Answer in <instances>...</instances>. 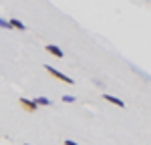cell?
<instances>
[{"mask_svg":"<svg viewBox=\"0 0 151 145\" xmlns=\"http://www.w3.org/2000/svg\"><path fill=\"white\" fill-rule=\"evenodd\" d=\"M20 107L26 111V113H38V105L35 103V99H26V97H20L18 99Z\"/></svg>","mask_w":151,"mask_h":145,"instance_id":"6da1fadb","label":"cell"},{"mask_svg":"<svg viewBox=\"0 0 151 145\" xmlns=\"http://www.w3.org/2000/svg\"><path fill=\"white\" fill-rule=\"evenodd\" d=\"M45 69H47V71L50 72V75H52V77H55L57 81H60V83H69V85H75V81H73L70 77H67V75H63V72H60V71H57V69H52L50 65H45Z\"/></svg>","mask_w":151,"mask_h":145,"instance_id":"7a4b0ae2","label":"cell"},{"mask_svg":"<svg viewBox=\"0 0 151 145\" xmlns=\"http://www.w3.org/2000/svg\"><path fill=\"white\" fill-rule=\"evenodd\" d=\"M103 99H105V101H109V103H113V105H117L119 109H125V103H123L119 97H113V95H107V93H105Z\"/></svg>","mask_w":151,"mask_h":145,"instance_id":"3957f363","label":"cell"},{"mask_svg":"<svg viewBox=\"0 0 151 145\" xmlns=\"http://www.w3.org/2000/svg\"><path fill=\"white\" fill-rule=\"evenodd\" d=\"M47 52H50V55H55V57H58V59H63V57H65V52H63V50H60V48L57 47V45H47Z\"/></svg>","mask_w":151,"mask_h":145,"instance_id":"277c9868","label":"cell"},{"mask_svg":"<svg viewBox=\"0 0 151 145\" xmlns=\"http://www.w3.org/2000/svg\"><path fill=\"white\" fill-rule=\"evenodd\" d=\"M35 103L38 107H50V105H52V101L47 99V97H35Z\"/></svg>","mask_w":151,"mask_h":145,"instance_id":"5b68a950","label":"cell"},{"mask_svg":"<svg viewBox=\"0 0 151 145\" xmlns=\"http://www.w3.org/2000/svg\"><path fill=\"white\" fill-rule=\"evenodd\" d=\"M8 22H10L12 30H14V28H16V30H26V26H24V22H20V20H18V18H10V20H8Z\"/></svg>","mask_w":151,"mask_h":145,"instance_id":"8992f818","label":"cell"},{"mask_svg":"<svg viewBox=\"0 0 151 145\" xmlns=\"http://www.w3.org/2000/svg\"><path fill=\"white\" fill-rule=\"evenodd\" d=\"M0 28H2V30H12L10 22H8V20H4V18H0Z\"/></svg>","mask_w":151,"mask_h":145,"instance_id":"52a82bcc","label":"cell"},{"mask_svg":"<svg viewBox=\"0 0 151 145\" xmlns=\"http://www.w3.org/2000/svg\"><path fill=\"white\" fill-rule=\"evenodd\" d=\"M77 101V97H73V95H63V103H75Z\"/></svg>","mask_w":151,"mask_h":145,"instance_id":"ba28073f","label":"cell"},{"mask_svg":"<svg viewBox=\"0 0 151 145\" xmlns=\"http://www.w3.org/2000/svg\"><path fill=\"white\" fill-rule=\"evenodd\" d=\"M65 145H79V143H77V141H73V139H67V141H65Z\"/></svg>","mask_w":151,"mask_h":145,"instance_id":"9c48e42d","label":"cell"}]
</instances>
